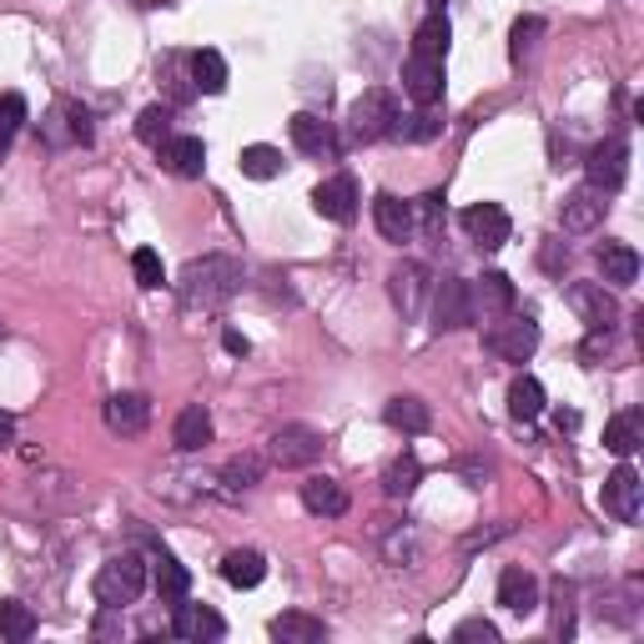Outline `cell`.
<instances>
[{
  "label": "cell",
  "instance_id": "obj_1",
  "mask_svg": "<svg viewBox=\"0 0 644 644\" xmlns=\"http://www.w3.org/2000/svg\"><path fill=\"white\" fill-rule=\"evenodd\" d=\"M242 288V267L232 257H197V263H186L182 277H177V292H182L186 307H222L227 297H238Z\"/></svg>",
  "mask_w": 644,
  "mask_h": 644
},
{
  "label": "cell",
  "instance_id": "obj_2",
  "mask_svg": "<svg viewBox=\"0 0 644 644\" xmlns=\"http://www.w3.org/2000/svg\"><path fill=\"white\" fill-rule=\"evenodd\" d=\"M96 605L101 609H126L142 599L146 590V564L136 559V554H117V559H106L101 574H96Z\"/></svg>",
  "mask_w": 644,
  "mask_h": 644
},
{
  "label": "cell",
  "instance_id": "obj_3",
  "mask_svg": "<svg viewBox=\"0 0 644 644\" xmlns=\"http://www.w3.org/2000/svg\"><path fill=\"white\" fill-rule=\"evenodd\" d=\"M403 117L398 111V96L382 92V86H373V92H363L353 101V111H348V121H353V136L357 142H382V136L393 132V121Z\"/></svg>",
  "mask_w": 644,
  "mask_h": 644
},
{
  "label": "cell",
  "instance_id": "obj_4",
  "mask_svg": "<svg viewBox=\"0 0 644 644\" xmlns=\"http://www.w3.org/2000/svg\"><path fill=\"white\" fill-rule=\"evenodd\" d=\"M484 348L499 353L503 363H528L534 348H539V323L534 317H503V323H494L484 332Z\"/></svg>",
  "mask_w": 644,
  "mask_h": 644
},
{
  "label": "cell",
  "instance_id": "obj_5",
  "mask_svg": "<svg viewBox=\"0 0 644 644\" xmlns=\"http://www.w3.org/2000/svg\"><path fill=\"white\" fill-rule=\"evenodd\" d=\"M478 313H474V288L463 277H443L434 292V328L438 332H459V328H474Z\"/></svg>",
  "mask_w": 644,
  "mask_h": 644
},
{
  "label": "cell",
  "instance_id": "obj_6",
  "mask_svg": "<svg viewBox=\"0 0 644 644\" xmlns=\"http://www.w3.org/2000/svg\"><path fill=\"white\" fill-rule=\"evenodd\" d=\"M323 459V434L307 428V423H288L272 434V463L277 469H307V463Z\"/></svg>",
  "mask_w": 644,
  "mask_h": 644
},
{
  "label": "cell",
  "instance_id": "obj_7",
  "mask_svg": "<svg viewBox=\"0 0 644 644\" xmlns=\"http://www.w3.org/2000/svg\"><path fill=\"white\" fill-rule=\"evenodd\" d=\"M584 171H590V186H599L605 197L609 192H619L624 177H630V151H624V142H615V136L599 142L590 157H584Z\"/></svg>",
  "mask_w": 644,
  "mask_h": 644
},
{
  "label": "cell",
  "instance_id": "obj_8",
  "mask_svg": "<svg viewBox=\"0 0 644 644\" xmlns=\"http://www.w3.org/2000/svg\"><path fill=\"white\" fill-rule=\"evenodd\" d=\"M463 232H469L484 252H499L503 242H509L513 222H509V211H503L499 202H474V207L463 211Z\"/></svg>",
  "mask_w": 644,
  "mask_h": 644
},
{
  "label": "cell",
  "instance_id": "obj_9",
  "mask_svg": "<svg viewBox=\"0 0 644 644\" xmlns=\"http://www.w3.org/2000/svg\"><path fill=\"white\" fill-rule=\"evenodd\" d=\"M40 132H46L51 146H86L92 142V111H86L81 101H56Z\"/></svg>",
  "mask_w": 644,
  "mask_h": 644
},
{
  "label": "cell",
  "instance_id": "obj_10",
  "mask_svg": "<svg viewBox=\"0 0 644 644\" xmlns=\"http://www.w3.org/2000/svg\"><path fill=\"white\" fill-rule=\"evenodd\" d=\"M313 207H317V217H328V222L348 227L357 217V182L348 177V171H338V177H328V182H317Z\"/></svg>",
  "mask_w": 644,
  "mask_h": 644
},
{
  "label": "cell",
  "instance_id": "obj_11",
  "mask_svg": "<svg viewBox=\"0 0 644 644\" xmlns=\"http://www.w3.org/2000/svg\"><path fill=\"white\" fill-rule=\"evenodd\" d=\"M288 132H292V146H297L303 157L338 161V136H332V126L323 117H313V111H297V117L288 121Z\"/></svg>",
  "mask_w": 644,
  "mask_h": 644
},
{
  "label": "cell",
  "instance_id": "obj_12",
  "mask_svg": "<svg viewBox=\"0 0 644 644\" xmlns=\"http://www.w3.org/2000/svg\"><path fill=\"white\" fill-rule=\"evenodd\" d=\"M640 499H644V484L630 463H619L615 474L605 478V513H615L619 524H634L640 519Z\"/></svg>",
  "mask_w": 644,
  "mask_h": 644
},
{
  "label": "cell",
  "instance_id": "obj_13",
  "mask_svg": "<svg viewBox=\"0 0 644 644\" xmlns=\"http://www.w3.org/2000/svg\"><path fill=\"white\" fill-rule=\"evenodd\" d=\"M171 630H177V640H192V644H211L227 634V619L217 615L211 605H177V615H171Z\"/></svg>",
  "mask_w": 644,
  "mask_h": 644
},
{
  "label": "cell",
  "instance_id": "obj_14",
  "mask_svg": "<svg viewBox=\"0 0 644 644\" xmlns=\"http://www.w3.org/2000/svg\"><path fill=\"white\" fill-rule=\"evenodd\" d=\"M605 211H609V202H605V192L599 186H579V192H569L564 197V211H559V222H564V232H594V227L605 222Z\"/></svg>",
  "mask_w": 644,
  "mask_h": 644
},
{
  "label": "cell",
  "instance_id": "obj_15",
  "mask_svg": "<svg viewBox=\"0 0 644 644\" xmlns=\"http://www.w3.org/2000/svg\"><path fill=\"white\" fill-rule=\"evenodd\" d=\"M157 161L171 171V177H186V182H192V177H202V167H207V146H202V136L171 132L167 142L157 146Z\"/></svg>",
  "mask_w": 644,
  "mask_h": 644
},
{
  "label": "cell",
  "instance_id": "obj_16",
  "mask_svg": "<svg viewBox=\"0 0 644 644\" xmlns=\"http://www.w3.org/2000/svg\"><path fill=\"white\" fill-rule=\"evenodd\" d=\"M569 307H574L590 328H609L619 317V303L605 292V282H574V288H569Z\"/></svg>",
  "mask_w": 644,
  "mask_h": 644
},
{
  "label": "cell",
  "instance_id": "obj_17",
  "mask_svg": "<svg viewBox=\"0 0 644 644\" xmlns=\"http://www.w3.org/2000/svg\"><path fill=\"white\" fill-rule=\"evenodd\" d=\"M146 423H151V403H146V393H111L106 398V428H111V434L136 438Z\"/></svg>",
  "mask_w": 644,
  "mask_h": 644
},
{
  "label": "cell",
  "instance_id": "obj_18",
  "mask_svg": "<svg viewBox=\"0 0 644 644\" xmlns=\"http://www.w3.org/2000/svg\"><path fill=\"white\" fill-rule=\"evenodd\" d=\"M403 92L418 106H434L443 96V61H428V56H408L403 66Z\"/></svg>",
  "mask_w": 644,
  "mask_h": 644
},
{
  "label": "cell",
  "instance_id": "obj_19",
  "mask_svg": "<svg viewBox=\"0 0 644 644\" xmlns=\"http://www.w3.org/2000/svg\"><path fill=\"white\" fill-rule=\"evenodd\" d=\"M499 605L509 609V615H534V609H539V579L528 574V569L509 564L499 574Z\"/></svg>",
  "mask_w": 644,
  "mask_h": 644
},
{
  "label": "cell",
  "instance_id": "obj_20",
  "mask_svg": "<svg viewBox=\"0 0 644 644\" xmlns=\"http://www.w3.org/2000/svg\"><path fill=\"white\" fill-rule=\"evenodd\" d=\"M373 222H378V232L388 242H408L413 232H418V222H413V202L393 197V192H382V197L373 202Z\"/></svg>",
  "mask_w": 644,
  "mask_h": 644
},
{
  "label": "cell",
  "instance_id": "obj_21",
  "mask_svg": "<svg viewBox=\"0 0 644 644\" xmlns=\"http://www.w3.org/2000/svg\"><path fill=\"white\" fill-rule=\"evenodd\" d=\"M303 509L317 513V519H342V513H348V488L328 474H313L303 484Z\"/></svg>",
  "mask_w": 644,
  "mask_h": 644
},
{
  "label": "cell",
  "instance_id": "obj_22",
  "mask_svg": "<svg viewBox=\"0 0 644 644\" xmlns=\"http://www.w3.org/2000/svg\"><path fill=\"white\" fill-rule=\"evenodd\" d=\"M171 443L182 448V453H197V448L211 443V413L202 403H186L171 423Z\"/></svg>",
  "mask_w": 644,
  "mask_h": 644
},
{
  "label": "cell",
  "instance_id": "obj_23",
  "mask_svg": "<svg viewBox=\"0 0 644 644\" xmlns=\"http://www.w3.org/2000/svg\"><path fill=\"white\" fill-rule=\"evenodd\" d=\"M513 303H519V292H513V282L503 272H484L474 288V313L484 317H509Z\"/></svg>",
  "mask_w": 644,
  "mask_h": 644
},
{
  "label": "cell",
  "instance_id": "obj_24",
  "mask_svg": "<svg viewBox=\"0 0 644 644\" xmlns=\"http://www.w3.org/2000/svg\"><path fill=\"white\" fill-rule=\"evenodd\" d=\"M423 288H428V272H423L418 263H398L393 272H388V292H393V303L403 307V317L418 313Z\"/></svg>",
  "mask_w": 644,
  "mask_h": 644
},
{
  "label": "cell",
  "instance_id": "obj_25",
  "mask_svg": "<svg viewBox=\"0 0 644 644\" xmlns=\"http://www.w3.org/2000/svg\"><path fill=\"white\" fill-rule=\"evenodd\" d=\"M267 630H272V640H282V644H323V640H328V624L313 619V615H297V609L277 615Z\"/></svg>",
  "mask_w": 644,
  "mask_h": 644
},
{
  "label": "cell",
  "instance_id": "obj_26",
  "mask_svg": "<svg viewBox=\"0 0 644 644\" xmlns=\"http://www.w3.org/2000/svg\"><path fill=\"white\" fill-rule=\"evenodd\" d=\"M640 443H644V413L640 408H630V413H619V418L605 423V448L615 453V459H630Z\"/></svg>",
  "mask_w": 644,
  "mask_h": 644
},
{
  "label": "cell",
  "instance_id": "obj_27",
  "mask_svg": "<svg viewBox=\"0 0 644 644\" xmlns=\"http://www.w3.org/2000/svg\"><path fill=\"white\" fill-rule=\"evenodd\" d=\"M222 579L232 584V590H257L267 579V559L257 549H232L222 559Z\"/></svg>",
  "mask_w": 644,
  "mask_h": 644
},
{
  "label": "cell",
  "instance_id": "obj_28",
  "mask_svg": "<svg viewBox=\"0 0 644 644\" xmlns=\"http://www.w3.org/2000/svg\"><path fill=\"white\" fill-rule=\"evenodd\" d=\"M382 423L388 428H398V434H428V423H434V413H428V403L423 398H393V403L382 408Z\"/></svg>",
  "mask_w": 644,
  "mask_h": 644
},
{
  "label": "cell",
  "instance_id": "obj_29",
  "mask_svg": "<svg viewBox=\"0 0 644 644\" xmlns=\"http://www.w3.org/2000/svg\"><path fill=\"white\" fill-rule=\"evenodd\" d=\"M599 272H605V282H615V288H630L634 277H640V252L624 247V242H605V247H599Z\"/></svg>",
  "mask_w": 644,
  "mask_h": 644
},
{
  "label": "cell",
  "instance_id": "obj_30",
  "mask_svg": "<svg viewBox=\"0 0 644 644\" xmlns=\"http://www.w3.org/2000/svg\"><path fill=\"white\" fill-rule=\"evenodd\" d=\"M151 584H157L161 605H182L186 594H192V574H186V564H182V559H171V554H161V559H157V574H151Z\"/></svg>",
  "mask_w": 644,
  "mask_h": 644
},
{
  "label": "cell",
  "instance_id": "obj_31",
  "mask_svg": "<svg viewBox=\"0 0 644 644\" xmlns=\"http://www.w3.org/2000/svg\"><path fill=\"white\" fill-rule=\"evenodd\" d=\"M186 66H192V86L197 92H207V96H222L227 92V61H222V51H192L186 56Z\"/></svg>",
  "mask_w": 644,
  "mask_h": 644
},
{
  "label": "cell",
  "instance_id": "obj_32",
  "mask_svg": "<svg viewBox=\"0 0 644 644\" xmlns=\"http://www.w3.org/2000/svg\"><path fill=\"white\" fill-rule=\"evenodd\" d=\"M509 413L519 423H534L544 413V382L528 378V373H519V378L509 382Z\"/></svg>",
  "mask_w": 644,
  "mask_h": 644
},
{
  "label": "cell",
  "instance_id": "obj_33",
  "mask_svg": "<svg viewBox=\"0 0 644 644\" xmlns=\"http://www.w3.org/2000/svg\"><path fill=\"white\" fill-rule=\"evenodd\" d=\"M418 484H423V463L413 459V453H398V459L382 469V494H388V499H408Z\"/></svg>",
  "mask_w": 644,
  "mask_h": 644
},
{
  "label": "cell",
  "instance_id": "obj_34",
  "mask_svg": "<svg viewBox=\"0 0 644 644\" xmlns=\"http://www.w3.org/2000/svg\"><path fill=\"white\" fill-rule=\"evenodd\" d=\"M388 136H398V142H434V136H443V117H434V106H418L413 117H398Z\"/></svg>",
  "mask_w": 644,
  "mask_h": 644
},
{
  "label": "cell",
  "instance_id": "obj_35",
  "mask_svg": "<svg viewBox=\"0 0 644 644\" xmlns=\"http://www.w3.org/2000/svg\"><path fill=\"white\" fill-rule=\"evenodd\" d=\"M242 177H252V182H272V177H282V151L277 146H242V157H238Z\"/></svg>",
  "mask_w": 644,
  "mask_h": 644
},
{
  "label": "cell",
  "instance_id": "obj_36",
  "mask_svg": "<svg viewBox=\"0 0 644 644\" xmlns=\"http://www.w3.org/2000/svg\"><path fill=\"white\" fill-rule=\"evenodd\" d=\"M448 36H453V31H448V15L434 11V15H428V21L418 26V36H413V56L443 61V56H448Z\"/></svg>",
  "mask_w": 644,
  "mask_h": 644
},
{
  "label": "cell",
  "instance_id": "obj_37",
  "mask_svg": "<svg viewBox=\"0 0 644 644\" xmlns=\"http://www.w3.org/2000/svg\"><path fill=\"white\" fill-rule=\"evenodd\" d=\"M267 474V459L263 453H238V459H227L222 469V484L232 488V494H242V488H257Z\"/></svg>",
  "mask_w": 644,
  "mask_h": 644
},
{
  "label": "cell",
  "instance_id": "obj_38",
  "mask_svg": "<svg viewBox=\"0 0 644 644\" xmlns=\"http://www.w3.org/2000/svg\"><path fill=\"white\" fill-rule=\"evenodd\" d=\"M31 634H36V615H31V605H21V599H0V640L26 644Z\"/></svg>",
  "mask_w": 644,
  "mask_h": 644
},
{
  "label": "cell",
  "instance_id": "obj_39",
  "mask_svg": "<svg viewBox=\"0 0 644 644\" xmlns=\"http://www.w3.org/2000/svg\"><path fill=\"white\" fill-rule=\"evenodd\" d=\"M161 81L171 86V101H192L197 86H192V66H186V56H161Z\"/></svg>",
  "mask_w": 644,
  "mask_h": 644
},
{
  "label": "cell",
  "instance_id": "obj_40",
  "mask_svg": "<svg viewBox=\"0 0 644 644\" xmlns=\"http://www.w3.org/2000/svg\"><path fill=\"white\" fill-rule=\"evenodd\" d=\"M136 136L146 146H161L171 136V106H146L142 117H136Z\"/></svg>",
  "mask_w": 644,
  "mask_h": 644
},
{
  "label": "cell",
  "instance_id": "obj_41",
  "mask_svg": "<svg viewBox=\"0 0 644 644\" xmlns=\"http://www.w3.org/2000/svg\"><path fill=\"white\" fill-rule=\"evenodd\" d=\"M413 222H423L428 238H443V192H428V197L413 202Z\"/></svg>",
  "mask_w": 644,
  "mask_h": 644
},
{
  "label": "cell",
  "instance_id": "obj_42",
  "mask_svg": "<svg viewBox=\"0 0 644 644\" xmlns=\"http://www.w3.org/2000/svg\"><path fill=\"white\" fill-rule=\"evenodd\" d=\"M132 272H136L142 288H161V282H167V267H161V257L151 247H136L132 252Z\"/></svg>",
  "mask_w": 644,
  "mask_h": 644
},
{
  "label": "cell",
  "instance_id": "obj_43",
  "mask_svg": "<svg viewBox=\"0 0 644 644\" xmlns=\"http://www.w3.org/2000/svg\"><path fill=\"white\" fill-rule=\"evenodd\" d=\"M26 121H31L26 96H21V92H5V96H0V132H5V136H15L21 126H26Z\"/></svg>",
  "mask_w": 644,
  "mask_h": 644
},
{
  "label": "cell",
  "instance_id": "obj_44",
  "mask_svg": "<svg viewBox=\"0 0 644 644\" xmlns=\"http://www.w3.org/2000/svg\"><path fill=\"white\" fill-rule=\"evenodd\" d=\"M539 36H544V21H539V15H524V21L513 26V46H509L513 61H524V51H528V46H534Z\"/></svg>",
  "mask_w": 644,
  "mask_h": 644
},
{
  "label": "cell",
  "instance_id": "obj_45",
  "mask_svg": "<svg viewBox=\"0 0 644 644\" xmlns=\"http://www.w3.org/2000/svg\"><path fill=\"white\" fill-rule=\"evenodd\" d=\"M459 644H499V630L488 624V619H463L459 630H453Z\"/></svg>",
  "mask_w": 644,
  "mask_h": 644
},
{
  "label": "cell",
  "instance_id": "obj_46",
  "mask_svg": "<svg viewBox=\"0 0 644 644\" xmlns=\"http://www.w3.org/2000/svg\"><path fill=\"white\" fill-rule=\"evenodd\" d=\"M605 353H609V328H590V338H584L579 357H584V363H599Z\"/></svg>",
  "mask_w": 644,
  "mask_h": 644
},
{
  "label": "cell",
  "instance_id": "obj_47",
  "mask_svg": "<svg viewBox=\"0 0 644 644\" xmlns=\"http://www.w3.org/2000/svg\"><path fill=\"white\" fill-rule=\"evenodd\" d=\"M222 342H227V353H238V357H247V353H252V342L242 338L238 328H227V332H222Z\"/></svg>",
  "mask_w": 644,
  "mask_h": 644
},
{
  "label": "cell",
  "instance_id": "obj_48",
  "mask_svg": "<svg viewBox=\"0 0 644 644\" xmlns=\"http://www.w3.org/2000/svg\"><path fill=\"white\" fill-rule=\"evenodd\" d=\"M15 443V418L11 413H0V448H11Z\"/></svg>",
  "mask_w": 644,
  "mask_h": 644
},
{
  "label": "cell",
  "instance_id": "obj_49",
  "mask_svg": "<svg viewBox=\"0 0 644 644\" xmlns=\"http://www.w3.org/2000/svg\"><path fill=\"white\" fill-rule=\"evenodd\" d=\"M5 151H11V136L0 132V161H5Z\"/></svg>",
  "mask_w": 644,
  "mask_h": 644
},
{
  "label": "cell",
  "instance_id": "obj_50",
  "mask_svg": "<svg viewBox=\"0 0 644 644\" xmlns=\"http://www.w3.org/2000/svg\"><path fill=\"white\" fill-rule=\"evenodd\" d=\"M0 332H5V328H0Z\"/></svg>",
  "mask_w": 644,
  "mask_h": 644
}]
</instances>
